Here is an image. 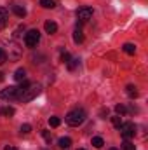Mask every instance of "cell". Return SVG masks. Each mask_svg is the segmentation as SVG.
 <instances>
[{
  "mask_svg": "<svg viewBox=\"0 0 148 150\" xmlns=\"http://www.w3.org/2000/svg\"><path fill=\"white\" fill-rule=\"evenodd\" d=\"M30 131H32V126H30V124H23V126H21V133H23V134H28Z\"/></svg>",
  "mask_w": 148,
  "mask_h": 150,
  "instance_id": "d4e9b609",
  "label": "cell"
},
{
  "mask_svg": "<svg viewBox=\"0 0 148 150\" xmlns=\"http://www.w3.org/2000/svg\"><path fill=\"white\" fill-rule=\"evenodd\" d=\"M122 49H124V52H125V54H134V52H136V45H134V44H129V42H127V44H124V47H122Z\"/></svg>",
  "mask_w": 148,
  "mask_h": 150,
  "instance_id": "5bb4252c",
  "label": "cell"
},
{
  "mask_svg": "<svg viewBox=\"0 0 148 150\" xmlns=\"http://www.w3.org/2000/svg\"><path fill=\"white\" fill-rule=\"evenodd\" d=\"M18 94H19V87H16V86H9V87H5V89H2L0 91V98H9V100H12V98H18Z\"/></svg>",
  "mask_w": 148,
  "mask_h": 150,
  "instance_id": "8992f818",
  "label": "cell"
},
{
  "mask_svg": "<svg viewBox=\"0 0 148 150\" xmlns=\"http://www.w3.org/2000/svg\"><path fill=\"white\" fill-rule=\"evenodd\" d=\"M110 150H117V149H110Z\"/></svg>",
  "mask_w": 148,
  "mask_h": 150,
  "instance_id": "4dcf8cb0",
  "label": "cell"
},
{
  "mask_svg": "<svg viewBox=\"0 0 148 150\" xmlns=\"http://www.w3.org/2000/svg\"><path fill=\"white\" fill-rule=\"evenodd\" d=\"M38 40H40V32H38V30H30V32L25 35V44H26V47H37Z\"/></svg>",
  "mask_w": 148,
  "mask_h": 150,
  "instance_id": "3957f363",
  "label": "cell"
},
{
  "mask_svg": "<svg viewBox=\"0 0 148 150\" xmlns=\"http://www.w3.org/2000/svg\"><path fill=\"white\" fill-rule=\"evenodd\" d=\"M2 80H4V74H2V72H0V82H2Z\"/></svg>",
  "mask_w": 148,
  "mask_h": 150,
  "instance_id": "f1b7e54d",
  "label": "cell"
},
{
  "mask_svg": "<svg viewBox=\"0 0 148 150\" xmlns=\"http://www.w3.org/2000/svg\"><path fill=\"white\" fill-rule=\"evenodd\" d=\"M16 113V110L12 108V107H4V108H0V115H4V117H12Z\"/></svg>",
  "mask_w": 148,
  "mask_h": 150,
  "instance_id": "4fadbf2b",
  "label": "cell"
},
{
  "mask_svg": "<svg viewBox=\"0 0 148 150\" xmlns=\"http://www.w3.org/2000/svg\"><path fill=\"white\" fill-rule=\"evenodd\" d=\"M85 117H87V113L84 108H73V110H70V112L66 113V122L70 124V126H80L84 120H85Z\"/></svg>",
  "mask_w": 148,
  "mask_h": 150,
  "instance_id": "7a4b0ae2",
  "label": "cell"
},
{
  "mask_svg": "<svg viewBox=\"0 0 148 150\" xmlns=\"http://www.w3.org/2000/svg\"><path fill=\"white\" fill-rule=\"evenodd\" d=\"M125 89H127L125 93H127V94H129L131 98H136V96H138V91H136V86H127Z\"/></svg>",
  "mask_w": 148,
  "mask_h": 150,
  "instance_id": "ac0fdd59",
  "label": "cell"
},
{
  "mask_svg": "<svg viewBox=\"0 0 148 150\" xmlns=\"http://www.w3.org/2000/svg\"><path fill=\"white\" fill-rule=\"evenodd\" d=\"M118 129H120V134H122L125 140H129V138H132V136L136 134V126H134L132 122H125V124H122Z\"/></svg>",
  "mask_w": 148,
  "mask_h": 150,
  "instance_id": "277c9868",
  "label": "cell"
},
{
  "mask_svg": "<svg viewBox=\"0 0 148 150\" xmlns=\"http://www.w3.org/2000/svg\"><path fill=\"white\" fill-rule=\"evenodd\" d=\"M40 91H42L40 84H30L28 87H25V89H21V91H19L18 100H19V101H23V103H28V101H32V100H35V98H37L38 94H40Z\"/></svg>",
  "mask_w": 148,
  "mask_h": 150,
  "instance_id": "6da1fadb",
  "label": "cell"
},
{
  "mask_svg": "<svg viewBox=\"0 0 148 150\" xmlns=\"http://www.w3.org/2000/svg\"><path fill=\"white\" fill-rule=\"evenodd\" d=\"M59 124H61L59 117H51V119H49V126H52V127H58Z\"/></svg>",
  "mask_w": 148,
  "mask_h": 150,
  "instance_id": "7402d4cb",
  "label": "cell"
},
{
  "mask_svg": "<svg viewBox=\"0 0 148 150\" xmlns=\"http://www.w3.org/2000/svg\"><path fill=\"white\" fill-rule=\"evenodd\" d=\"M92 18V7H80L77 11V19L80 23H87Z\"/></svg>",
  "mask_w": 148,
  "mask_h": 150,
  "instance_id": "5b68a950",
  "label": "cell"
},
{
  "mask_svg": "<svg viewBox=\"0 0 148 150\" xmlns=\"http://www.w3.org/2000/svg\"><path fill=\"white\" fill-rule=\"evenodd\" d=\"M44 28H45V32H47L49 35H52V33H56V32H58V25H56L54 21H45Z\"/></svg>",
  "mask_w": 148,
  "mask_h": 150,
  "instance_id": "ba28073f",
  "label": "cell"
},
{
  "mask_svg": "<svg viewBox=\"0 0 148 150\" xmlns=\"http://www.w3.org/2000/svg\"><path fill=\"white\" fill-rule=\"evenodd\" d=\"M5 61H7V52H5V51L0 47V65H4Z\"/></svg>",
  "mask_w": 148,
  "mask_h": 150,
  "instance_id": "cb8c5ba5",
  "label": "cell"
},
{
  "mask_svg": "<svg viewBox=\"0 0 148 150\" xmlns=\"http://www.w3.org/2000/svg\"><path fill=\"white\" fill-rule=\"evenodd\" d=\"M14 79H16L18 82H23V80L26 79V72H25V68H18L16 74H14Z\"/></svg>",
  "mask_w": 148,
  "mask_h": 150,
  "instance_id": "7c38bea8",
  "label": "cell"
},
{
  "mask_svg": "<svg viewBox=\"0 0 148 150\" xmlns=\"http://www.w3.org/2000/svg\"><path fill=\"white\" fill-rule=\"evenodd\" d=\"M5 150H18V149H16V147H9V145H7V147H5Z\"/></svg>",
  "mask_w": 148,
  "mask_h": 150,
  "instance_id": "83f0119b",
  "label": "cell"
},
{
  "mask_svg": "<svg viewBox=\"0 0 148 150\" xmlns=\"http://www.w3.org/2000/svg\"><path fill=\"white\" fill-rule=\"evenodd\" d=\"M9 51H12V54H9V58H14V59H18V58L21 56V51H19V47H18V45H14V44H11V45H9Z\"/></svg>",
  "mask_w": 148,
  "mask_h": 150,
  "instance_id": "30bf717a",
  "label": "cell"
},
{
  "mask_svg": "<svg viewBox=\"0 0 148 150\" xmlns=\"http://www.w3.org/2000/svg\"><path fill=\"white\" fill-rule=\"evenodd\" d=\"M7 23H9V12H7L5 7H0V30L5 28Z\"/></svg>",
  "mask_w": 148,
  "mask_h": 150,
  "instance_id": "52a82bcc",
  "label": "cell"
},
{
  "mask_svg": "<svg viewBox=\"0 0 148 150\" xmlns=\"http://www.w3.org/2000/svg\"><path fill=\"white\" fill-rule=\"evenodd\" d=\"M42 136L45 138V142H47V143H51V140H52V136H51V133H49V131H42Z\"/></svg>",
  "mask_w": 148,
  "mask_h": 150,
  "instance_id": "4316f807",
  "label": "cell"
},
{
  "mask_svg": "<svg viewBox=\"0 0 148 150\" xmlns=\"http://www.w3.org/2000/svg\"><path fill=\"white\" fill-rule=\"evenodd\" d=\"M40 5L44 9H52V7H56V2L54 0H40Z\"/></svg>",
  "mask_w": 148,
  "mask_h": 150,
  "instance_id": "2e32d148",
  "label": "cell"
},
{
  "mask_svg": "<svg viewBox=\"0 0 148 150\" xmlns=\"http://www.w3.org/2000/svg\"><path fill=\"white\" fill-rule=\"evenodd\" d=\"M73 40H75V44H82L84 42V33H82V30L78 26L73 30Z\"/></svg>",
  "mask_w": 148,
  "mask_h": 150,
  "instance_id": "9c48e42d",
  "label": "cell"
},
{
  "mask_svg": "<svg viewBox=\"0 0 148 150\" xmlns=\"http://www.w3.org/2000/svg\"><path fill=\"white\" fill-rule=\"evenodd\" d=\"M70 59H72V56H70L68 52H61V61H63V63H68Z\"/></svg>",
  "mask_w": 148,
  "mask_h": 150,
  "instance_id": "484cf974",
  "label": "cell"
},
{
  "mask_svg": "<svg viewBox=\"0 0 148 150\" xmlns=\"http://www.w3.org/2000/svg\"><path fill=\"white\" fill-rule=\"evenodd\" d=\"M111 124L118 129L120 126H122V119H120V115H115V117H111Z\"/></svg>",
  "mask_w": 148,
  "mask_h": 150,
  "instance_id": "ffe728a7",
  "label": "cell"
},
{
  "mask_svg": "<svg viewBox=\"0 0 148 150\" xmlns=\"http://www.w3.org/2000/svg\"><path fill=\"white\" fill-rule=\"evenodd\" d=\"M122 149H124V150H134V149H136V145H134L132 142H129V140H125V142L122 143Z\"/></svg>",
  "mask_w": 148,
  "mask_h": 150,
  "instance_id": "44dd1931",
  "label": "cell"
},
{
  "mask_svg": "<svg viewBox=\"0 0 148 150\" xmlns=\"http://www.w3.org/2000/svg\"><path fill=\"white\" fill-rule=\"evenodd\" d=\"M66 65H68V70H72V72H73L75 68L78 67V59H77V58H72V59H70Z\"/></svg>",
  "mask_w": 148,
  "mask_h": 150,
  "instance_id": "d6986e66",
  "label": "cell"
},
{
  "mask_svg": "<svg viewBox=\"0 0 148 150\" xmlns=\"http://www.w3.org/2000/svg\"><path fill=\"white\" fill-rule=\"evenodd\" d=\"M58 143H59V147H61V149H70V147H72V140H70V138H59V142H58Z\"/></svg>",
  "mask_w": 148,
  "mask_h": 150,
  "instance_id": "9a60e30c",
  "label": "cell"
},
{
  "mask_svg": "<svg viewBox=\"0 0 148 150\" xmlns=\"http://www.w3.org/2000/svg\"><path fill=\"white\" fill-rule=\"evenodd\" d=\"M92 145H94L96 149H101V147L105 145V142H103L101 136H94V138H92Z\"/></svg>",
  "mask_w": 148,
  "mask_h": 150,
  "instance_id": "e0dca14e",
  "label": "cell"
},
{
  "mask_svg": "<svg viewBox=\"0 0 148 150\" xmlns=\"http://www.w3.org/2000/svg\"><path fill=\"white\" fill-rule=\"evenodd\" d=\"M78 150H85V149H78Z\"/></svg>",
  "mask_w": 148,
  "mask_h": 150,
  "instance_id": "f546056e",
  "label": "cell"
},
{
  "mask_svg": "<svg viewBox=\"0 0 148 150\" xmlns=\"http://www.w3.org/2000/svg\"><path fill=\"white\" fill-rule=\"evenodd\" d=\"M12 11H14V14L19 16V18H25V16H26V9L21 7V5H12Z\"/></svg>",
  "mask_w": 148,
  "mask_h": 150,
  "instance_id": "8fae6325",
  "label": "cell"
},
{
  "mask_svg": "<svg viewBox=\"0 0 148 150\" xmlns=\"http://www.w3.org/2000/svg\"><path fill=\"white\" fill-rule=\"evenodd\" d=\"M115 112L118 113V115H124V113L127 112V108H125L124 105H117V107H115Z\"/></svg>",
  "mask_w": 148,
  "mask_h": 150,
  "instance_id": "603a6c76",
  "label": "cell"
}]
</instances>
